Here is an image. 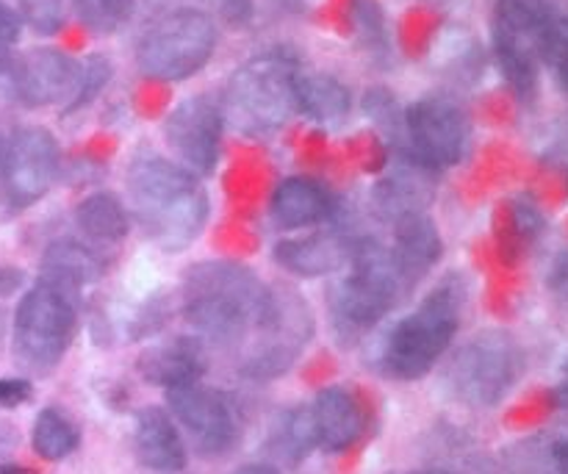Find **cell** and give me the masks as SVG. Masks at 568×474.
<instances>
[{"label":"cell","mask_w":568,"mask_h":474,"mask_svg":"<svg viewBox=\"0 0 568 474\" xmlns=\"http://www.w3.org/2000/svg\"><path fill=\"white\" fill-rule=\"evenodd\" d=\"M59 172V144L44 128H20L9 142L3 186L14 205H31L48 194Z\"/></svg>","instance_id":"13"},{"label":"cell","mask_w":568,"mask_h":474,"mask_svg":"<svg viewBox=\"0 0 568 474\" xmlns=\"http://www.w3.org/2000/svg\"><path fill=\"white\" fill-rule=\"evenodd\" d=\"M521 375V350L508 333L486 331L453 359L447 383L469 409H494Z\"/></svg>","instance_id":"5"},{"label":"cell","mask_w":568,"mask_h":474,"mask_svg":"<svg viewBox=\"0 0 568 474\" xmlns=\"http://www.w3.org/2000/svg\"><path fill=\"white\" fill-rule=\"evenodd\" d=\"M233 474H281L275 466H266V464H247L242 470H236Z\"/></svg>","instance_id":"37"},{"label":"cell","mask_w":568,"mask_h":474,"mask_svg":"<svg viewBox=\"0 0 568 474\" xmlns=\"http://www.w3.org/2000/svg\"><path fill=\"white\" fill-rule=\"evenodd\" d=\"M33 453L44 461H64L72 455L81 444V433L78 425L59 409H44L39 411L37 422L31 431Z\"/></svg>","instance_id":"25"},{"label":"cell","mask_w":568,"mask_h":474,"mask_svg":"<svg viewBox=\"0 0 568 474\" xmlns=\"http://www.w3.org/2000/svg\"><path fill=\"white\" fill-rule=\"evenodd\" d=\"M541 59L552 67L558 87L568 92V11L555 9V6H549Z\"/></svg>","instance_id":"28"},{"label":"cell","mask_w":568,"mask_h":474,"mask_svg":"<svg viewBox=\"0 0 568 474\" xmlns=\"http://www.w3.org/2000/svg\"><path fill=\"white\" fill-rule=\"evenodd\" d=\"M220 14L233 26H242L253 17V0H214Z\"/></svg>","instance_id":"33"},{"label":"cell","mask_w":568,"mask_h":474,"mask_svg":"<svg viewBox=\"0 0 568 474\" xmlns=\"http://www.w3.org/2000/svg\"><path fill=\"white\" fill-rule=\"evenodd\" d=\"M255 327H258V347L244 364V372L261 381V377L281 375L292 366V361L314 333V320H311L308 305L297 294L266 289Z\"/></svg>","instance_id":"10"},{"label":"cell","mask_w":568,"mask_h":474,"mask_svg":"<svg viewBox=\"0 0 568 474\" xmlns=\"http://www.w3.org/2000/svg\"><path fill=\"white\" fill-rule=\"evenodd\" d=\"M349 248L336 233H314L305 239H286L275 248V261L300 278H320L344 266Z\"/></svg>","instance_id":"20"},{"label":"cell","mask_w":568,"mask_h":474,"mask_svg":"<svg viewBox=\"0 0 568 474\" xmlns=\"http://www.w3.org/2000/svg\"><path fill=\"white\" fill-rule=\"evenodd\" d=\"M20 11L22 20L44 37L64 26V0H20Z\"/></svg>","instance_id":"30"},{"label":"cell","mask_w":568,"mask_h":474,"mask_svg":"<svg viewBox=\"0 0 568 474\" xmlns=\"http://www.w3.org/2000/svg\"><path fill=\"white\" fill-rule=\"evenodd\" d=\"M297 75L292 61L261 56L231 78L225 105L231 120L247 133H272L297 109Z\"/></svg>","instance_id":"4"},{"label":"cell","mask_w":568,"mask_h":474,"mask_svg":"<svg viewBox=\"0 0 568 474\" xmlns=\"http://www.w3.org/2000/svg\"><path fill=\"white\" fill-rule=\"evenodd\" d=\"M416 155L427 167H453L464 159L469 144L466 114L447 98H425L405 117Z\"/></svg>","instance_id":"12"},{"label":"cell","mask_w":568,"mask_h":474,"mask_svg":"<svg viewBox=\"0 0 568 474\" xmlns=\"http://www.w3.org/2000/svg\"><path fill=\"white\" fill-rule=\"evenodd\" d=\"M316 444L327 453H344L364 436L366 416L358 397L342 386L322 389L311 405Z\"/></svg>","instance_id":"16"},{"label":"cell","mask_w":568,"mask_h":474,"mask_svg":"<svg viewBox=\"0 0 568 474\" xmlns=\"http://www.w3.org/2000/svg\"><path fill=\"white\" fill-rule=\"evenodd\" d=\"M547 0H499L494 11V50L503 75L519 98H532L538 87Z\"/></svg>","instance_id":"8"},{"label":"cell","mask_w":568,"mask_h":474,"mask_svg":"<svg viewBox=\"0 0 568 474\" xmlns=\"http://www.w3.org/2000/svg\"><path fill=\"white\" fill-rule=\"evenodd\" d=\"M78 228L94 242H120L128 233V211L111 192L89 194L75 211Z\"/></svg>","instance_id":"24"},{"label":"cell","mask_w":568,"mask_h":474,"mask_svg":"<svg viewBox=\"0 0 568 474\" xmlns=\"http://www.w3.org/2000/svg\"><path fill=\"white\" fill-rule=\"evenodd\" d=\"M109 75H111V64L105 59H100V56H92V59H87L83 64H78L75 89H72V98L67 100V109L72 111L87 105L89 100L105 87Z\"/></svg>","instance_id":"29"},{"label":"cell","mask_w":568,"mask_h":474,"mask_svg":"<svg viewBox=\"0 0 568 474\" xmlns=\"http://www.w3.org/2000/svg\"><path fill=\"white\" fill-rule=\"evenodd\" d=\"M139 372L148 383L164 386L170 392V389L200 383L205 372V355L194 339H172L148 350L139 361Z\"/></svg>","instance_id":"19"},{"label":"cell","mask_w":568,"mask_h":474,"mask_svg":"<svg viewBox=\"0 0 568 474\" xmlns=\"http://www.w3.org/2000/svg\"><path fill=\"white\" fill-rule=\"evenodd\" d=\"M464 289L455 281L442 283L422 300L414 314L405 316L388 336L383 366L397 381H419L447 353L460 325Z\"/></svg>","instance_id":"3"},{"label":"cell","mask_w":568,"mask_h":474,"mask_svg":"<svg viewBox=\"0 0 568 474\" xmlns=\"http://www.w3.org/2000/svg\"><path fill=\"white\" fill-rule=\"evenodd\" d=\"M81 17L98 31H111L131 11V0H75Z\"/></svg>","instance_id":"31"},{"label":"cell","mask_w":568,"mask_h":474,"mask_svg":"<svg viewBox=\"0 0 568 474\" xmlns=\"http://www.w3.org/2000/svg\"><path fill=\"white\" fill-rule=\"evenodd\" d=\"M170 409L172 416L183 425V431L192 436L200 455L216 458L236 444L239 422L225 394L200 386V383L170 389Z\"/></svg>","instance_id":"11"},{"label":"cell","mask_w":568,"mask_h":474,"mask_svg":"<svg viewBox=\"0 0 568 474\" xmlns=\"http://www.w3.org/2000/svg\"><path fill=\"white\" fill-rule=\"evenodd\" d=\"M14 59L9 56V48H0V81H9V72Z\"/></svg>","instance_id":"36"},{"label":"cell","mask_w":568,"mask_h":474,"mask_svg":"<svg viewBox=\"0 0 568 474\" xmlns=\"http://www.w3.org/2000/svg\"><path fill=\"white\" fill-rule=\"evenodd\" d=\"M316 447L314 422H311V409L286 411L272 433V453L286 464H300L308 458L311 450Z\"/></svg>","instance_id":"27"},{"label":"cell","mask_w":568,"mask_h":474,"mask_svg":"<svg viewBox=\"0 0 568 474\" xmlns=\"http://www.w3.org/2000/svg\"><path fill=\"white\" fill-rule=\"evenodd\" d=\"M555 400H558L560 409H566V411H568V375H566V381L560 383L558 389H555Z\"/></svg>","instance_id":"38"},{"label":"cell","mask_w":568,"mask_h":474,"mask_svg":"<svg viewBox=\"0 0 568 474\" xmlns=\"http://www.w3.org/2000/svg\"><path fill=\"white\" fill-rule=\"evenodd\" d=\"M405 289H408V283L399 275L392 250L366 244L355 253L353 270L336 292L338 320L344 322L347 331L349 327L366 331L381 316H386V311L397 303Z\"/></svg>","instance_id":"9"},{"label":"cell","mask_w":568,"mask_h":474,"mask_svg":"<svg viewBox=\"0 0 568 474\" xmlns=\"http://www.w3.org/2000/svg\"><path fill=\"white\" fill-rule=\"evenodd\" d=\"M44 278L53 286H81L92 283L103 275V264L92 250L81 248L75 242H55L50 244L42 259Z\"/></svg>","instance_id":"23"},{"label":"cell","mask_w":568,"mask_h":474,"mask_svg":"<svg viewBox=\"0 0 568 474\" xmlns=\"http://www.w3.org/2000/svg\"><path fill=\"white\" fill-rule=\"evenodd\" d=\"M17 39H20V17L9 6L0 3V48H9Z\"/></svg>","instance_id":"34"},{"label":"cell","mask_w":568,"mask_h":474,"mask_svg":"<svg viewBox=\"0 0 568 474\" xmlns=\"http://www.w3.org/2000/svg\"><path fill=\"white\" fill-rule=\"evenodd\" d=\"M6 155H9V142L0 137V178H3V170H6Z\"/></svg>","instance_id":"40"},{"label":"cell","mask_w":568,"mask_h":474,"mask_svg":"<svg viewBox=\"0 0 568 474\" xmlns=\"http://www.w3.org/2000/svg\"><path fill=\"white\" fill-rule=\"evenodd\" d=\"M78 64L61 50L39 48L26 53L11 64L9 89L20 103L39 109V105H53L59 100H70L75 89Z\"/></svg>","instance_id":"15"},{"label":"cell","mask_w":568,"mask_h":474,"mask_svg":"<svg viewBox=\"0 0 568 474\" xmlns=\"http://www.w3.org/2000/svg\"><path fill=\"white\" fill-rule=\"evenodd\" d=\"M31 397V383L22 377H0V409H17Z\"/></svg>","instance_id":"32"},{"label":"cell","mask_w":568,"mask_h":474,"mask_svg":"<svg viewBox=\"0 0 568 474\" xmlns=\"http://www.w3.org/2000/svg\"><path fill=\"white\" fill-rule=\"evenodd\" d=\"M133 453L139 464L153 472H181L186 466V447L175 422L161 409H144L136 416L133 431Z\"/></svg>","instance_id":"18"},{"label":"cell","mask_w":568,"mask_h":474,"mask_svg":"<svg viewBox=\"0 0 568 474\" xmlns=\"http://www.w3.org/2000/svg\"><path fill=\"white\" fill-rule=\"evenodd\" d=\"M0 474H39V472H37V470H31V466L6 464V466H0Z\"/></svg>","instance_id":"39"},{"label":"cell","mask_w":568,"mask_h":474,"mask_svg":"<svg viewBox=\"0 0 568 474\" xmlns=\"http://www.w3.org/2000/svg\"><path fill=\"white\" fill-rule=\"evenodd\" d=\"M22 283V272L20 270H11V266H0V297L11 294L14 289H20Z\"/></svg>","instance_id":"35"},{"label":"cell","mask_w":568,"mask_h":474,"mask_svg":"<svg viewBox=\"0 0 568 474\" xmlns=\"http://www.w3.org/2000/svg\"><path fill=\"white\" fill-rule=\"evenodd\" d=\"M128 192L144 233L166 253L186 250L209 220V198L194 172L164 159H142L128 172Z\"/></svg>","instance_id":"1"},{"label":"cell","mask_w":568,"mask_h":474,"mask_svg":"<svg viewBox=\"0 0 568 474\" xmlns=\"http://www.w3.org/2000/svg\"><path fill=\"white\" fill-rule=\"evenodd\" d=\"M75 331L70 297L53 283H39L20 300L14 314V350L33 372H48L64 359Z\"/></svg>","instance_id":"7"},{"label":"cell","mask_w":568,"mask_h":474,"mask_svg":"<svg viewBox=\"0 0 568 474\" xmlns=\"http://www.w3.org/2000/svg\"><path fill=\"white\" fill-rule=\"evenodd\" d=\"M505 474H568V461L558 442L521 438L503 455Z\"/></svg>","instance_id":"26"},{"label":"cell","mask_w":568,"mask_h":474,"mask_svg":"<svg viewBox=\"0 0 568 474\" xmlns=\"http://www.w3.org/2000/svg\"><path fill=\"white\" fill-rule=\"evenodd\" d=\"M392 259L408 286L442 259V233L433 225L430 216L422 211H408L394 220Z\"/></svg>","instance_id":"17"},{"label":"cell","mask_w":568,"mask_h":474,"mask_svg":"<svg viewBox=\"0 0 568 474\" xmlns=\"http://www.w3.org/2000/svg\"><path fill=\"white\" fill-rule=\"evenodd\" d=\"M560 294H564L568 303V264L560 266Z\"/></svg>","instance_id":"41"},{"label":"cell","mask_w":568,"mask_h":474,"mask_svg":"<svg viewBox=\"0 0 568 474\" xmlns=\"http://www.w3.org/2000/svg\"><path fill=\"white\" fill-rule=\"evenodd\" d=\"M331 214V198L311 178H286L272 194V216L283 228H308Z\"/></svg>","instance_id":"21"},{"label":"cell","mask_w":568,"mask_h":474,"mask_svg":"<svg viewBox=\"0 0 568 474\" xmlns=\"http://www.w3.org/2000/svg\"><path fill=\"white\" fill-rule=\"evenodd\" d=\"M266 289L244 264H197L183 283V314L189 325L214 342H236L255 325Z\"/></svg>","instance_id":"2"},{"label":"cell","mask_w":568,"mask_h":474,"mask_svg":"<svg viewBox=\"0 0 568 474\" xmlns=\"http://www.w3.org/2000/svg\"><path fill=\"white\" fill-rule=\"evenodd\" d=\"M349 92L342 81L325 72L297 75V109L322 125H336L349 114Z\"/></svg>","instance_id":"22"},{"label":"cell","mask_w":568,"mask_h":474,"mask_svg":"<svg viewBox=\"0 0 568 474\" xmlns=\"http://www.w3.org/2000/svg\"><path fill=\"white\" fill-rule=\"evenodd\" d=\"M216 44V28L209 14L181 9L161 17L139 44V67L159 81H183L205 67Z\"/></svg>","instance_id":"6"},{"label":"cell","mask_w":568,"mask_h":474,"mask_svg":"<svg viewBox=\"0 0 568 474\" xmlns=\"http://www.w3.org/2000/svg\"><path fill=\"white\" fill-rule=\"evenodd\" d=\"M166 142L192 170L211 172L220 161L222 111L209 98H189L166 117Z\"/></svg>","instance_id":"14"}]
</instances>
